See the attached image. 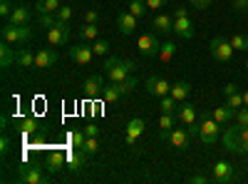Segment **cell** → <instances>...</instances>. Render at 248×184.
Wrapping results in <instances>:
<instances>
[{
	"instance_id": "51",
	"label": "cell",
	"mask_w": 248,
	"mask_h": 184,
	"mask_svg": "<svg viewBox=\"0 0 248 184\" xmlns=\"http://www.w3.org/2000/svg\"><path fill=\"white\" fill-rule=\"evenodd\" d=\"M8 150H10V137H8V134H3V139H0V152L8 154Z\"/></svg>"
},
{
	"instance_id": "16",
	"label": "cell",
	"mask_w": 248,
	"mask_h": 184,
	"mask_svg": "<svg viewBox=\"0 0 248 184\" xmlns=\"http://www.w3.org/2000/svg\"><path fill=\"white\" fill-rule=\"evenodd\" d=\"M137 20H139V17H134L129 10H122V13L117 15V28H119V33H122V35H132V33L137 30Z\"/></svg>"
},
{
	"instance_id": "35",
	"label": "cell",
	"mask_w": 248,
	"mask_h": 184,
	"mask_svg": "<svg viewBox=\"0 0 248 184\" xmlns=\"http://www.w3.org/2000/svg\"><path fill=\"white\" fill-rule=\"evenodd\" d=\"M174 55H176V45L174 43H164L161 45V50H159V60H161V63H169Z\"/></svg>"
},
{
	"instance_id": "24",
	"label": "cell",
	"mask_w": 248,
	"mask_h": 184,
	"mask_svg": "<svg viewBox=\"0 0 248 184\" xmlns=\"http://www.w3.org/2000/svg\"><path fill=\"white\" fill-rule=\"evenodd\" d=\"M169 95H171V97H174L176 102H184L186 97L191 95V85L186 83V80H181V83H174V85H171V92H169Z\"/></svg>"
},
{
	"instance_id": "11",
	"label": "cell",
	"mask_w": 248,
	"mask_h": 184,
	"mask_svg": "<svg viewBox=\"0 0 248 184\" xmlns=\"http://www.w3.org/2000/svg\"><path fill=\"white\" fill-rule=\"evenodd\" d=\"M17 179L23 182V184H47V182H50V177L43 174V169L32 167V165H23V167H20Z\"/></svg>"
},
{
	"instance_id": "53",
	"label": "cell",
	"mask_w": 248,
	"mask_h": 184,
	"mask_svg": "<svg viewBox=\"0 0 248 184\" xmlns=\"http://www.w3.org/2000/svg\"><path fill=\"white\" fill-rule=\"evenodd\" d=\"M174 17H189V8H174Z\"/></svg>"
},
{
	"instance_id": "29",
	"label": "cell",
	"mask_w": 248,
	"mask_h": 184,
	"mask_svg": "<svg viewBox=\"0 0 248 184\" xmlns=\"http://www.w3.org/2000/svg\"><path fill=\"white\" fill-rule=\"evenodd\" d=\"M35 10L40 13V15H43V13H57L60 10V0H37V3H35Z\"/></svg>"
},
{
	"instance_id": "14",
	"label": "cell",
	"mask_w": 248,
	"mask_h": 184,
	"mask_svg": "<svg viewBox=\"0 0 248 184\" xmlns=\"http://www.w3.org/2000/svg\"><path fill=\"white\" fill-rule=\"evenodd\" d=\"M57 60H60V55H57L52 48H43V50H37V52H35V67H40V70L55 67V65H57Z\"/></svg>"
},
{
	"instance_id": "50",
	"label": "cell",
	"mask_w": 248,
	"mask_h": 184,
	"mask_svg": "<svg viewBox=\"0 0 248 184\" xmlns=\"http://www.w3.org/2000/svg\"><path fill=\"white\" fill-rule=\"evenodd\" d=\"M189 182H191V184H206V182H211V177H206V174H194V177H189Z\"/></svg>"
},
{
	"instance_id": "54",
	"label": "cell",
	"mask_w": 248,
	"mask_h": 184,
	"mask_svg": "<svg viewBox=\"0 0 248 184\" xmlns=\"http://www.w3.org/2000/svg\"><path fill=\"white\" fill-rule=\"evenodd\" d=\"M243 105L248 107V90H243Z\"/></svg>"
},
{
	"instance_id": "37",
	"label": "cell",
	"mask_w": 248,
	"mask_h": 184,
	"mask_svg": "<svg viewBox=\"0 0 248 184\" xmlns=\"http://www.w3.org/2000/svg\"><path fill=\"white\" fill-rule=\"evenodd\" d=\"M231 45H233V50L248 52V35H233L231 37Z\"/></svg>"
},
{
	"instance_id": "31",
	"label": "cell",
	"mask_w": 248,
	"mask_h": 184,
	"mask_svg": "<svg viewBox=\"0 0 248 184\" xmlns=\"http://www.w3.org/2000/svg\"><path fill=\"white\" fill-rule=\"evenodd\" d=\"M67 139H70V147L82 150V145H85L87 134H85V130H75V132H70V134H67Z\"/></svg>"
},
{
	"instance_id": "10",
	"label": "cell",
	"mask_w": 248,
	"mask_h": 184,
	"mask_svg": "<svg viewBox=\"0 0 248 184\" xmlns=\"http://www.w3.org/2000/svg\"><path fill=\"white\" fill-rule=\"evenodd\" d=\"M77 65H90L92 63V57H94V50H92V45L90 43H85V40H79V43H75L72 48H70V52H67Z\"/></svg>"
},
{
	"instance_id": "20",
	"label": "cell",
	"mask_w": 248,
	"mask_h": 184,
	"mask_svg": "<svg viewBox=\"0 0 248 184\" xmlns=\"http://www.w3.org/2000/svg\"><path fill=\"white\" fill-rule=\"evenodd\" d=\"M30 8L28 5H15L13 8V13H10V17H8V23H13V25H28L30 23Z\"/></svg>"
},
{
	"instance_id": "23",
	"label": "cell",
	"mask_w": 248,
	"mask_h": 184,
	"mask_svg": "<svg viewBox=\"0 0 248 184\" xmlns=\"http://www.w3.org/2000/svg\"><path fill=\"white\" fill-rule=\"evenodd\" d=\"M85 159H87V154H85V152L72 147V150L67 152V169H72V172L82 169V165H85Z\"/></svg>"
},
{
	"instance_id": "46",
	"label": "cell",
	"mask_w": 248,
	"mask_h": 184,
	"mask_svg": "<svg viewBox=\"0 0 248 184\" xmlns=\"http://www.w3.org/2000/svg\"><path fill=\"white\" fill-rule=\"evenodd\" d=\"M85 23H99V13L97 10H85Z\"/></svg>"
},
{
	"instance_id": "55",
	"label": "cell",
	"mask_w": 248,
	"mask_h": 184,
	"mask_svg": "<svg viewBox=\"0 0 248 184\" xmlns=\"http://www.w3.org/2000/svg\"><path fill=\"white\" fill-rule=\"evenodd\" d=\"M246 72H248V60H246Z\"/></svg>"
},
{
	"instance_id": "21",
	"label": "cell",
	"mask_w": 248,
	"mask_h": 184,
	"mask_svg": "<svg viewBox=\"0 0 248 184\" xmlns=\"http://www.w3.org/2000/svg\"><path fill=\"white\" fill-rule=\"evenodd\" d=\"M144 119H132L129 125H127V134H124V139H127V145H134V142L144 134Z\"/></svg>"
},
{
	"instance_id": "5",
	"label": "cell",
	"mask_w": 248,
	"mask_h": 184,
	"mask_svg": "<svg viewBox=\"0 0 248 184\" xmlns=\"http://www.w3.org/2000/svg\"><path fill=\"white\" fill-rule=\"evenodd\" d=\"M30 37H32V30L28 25H13V23H8L3 28V40H5V43H10V45L28 43Z\"/></svg>"
},
{
	"instance_id": "6",
	"label": "cell",
	"mask_w": 248,
	"mask_h": 184,
	"mask_svg": "<svg viewBox=\"0 0 248 184\" xmlns=\"http://www.w3.org/2000/svg\"><path fill=\"white\" fill-rule=\"evenodd\" d=\"M137 48H139V52H141L144 57H159L161 43H159L156 33H144V35H139V40H137Z\"/></svg>"
},
{
	"instance_id": "41",
	"label": "cell",
	"mask_w": 248,
	"mask_h": 184,
	"mask_svg": "<svg viewBox=\"0 0 248 184\" xmlns=\"http://www.w3.org/2000/svg\"><path fill=\"white\" fill-rule=\"evenodd\" d=\"M60 23H70V17H72V8L70 5H60V10L55 13Z\"/></svg>"
},
{
	"instance_id": "4",
	"label": "cell",
	"mask_w": 248,
	"mask_h": 184,
	"mask_svg": "<svg viewBox=\"0 0 248 184\" xmlns=\"http://www.w3.org/2000/svg\"><path fill=\"white\" fill-rule=\"evenodd\" d=\"M209 52H211V57L216 60V63H231V57H233V45H231V40H226V37L218 35V37L211 40Z\"/></svg>"
},
{
	"instance_id": "27",
	"label": "cell",
	"mask_w": 248,
	"mask_h": 184,
	"mask_svg": "<svg viewBox=\"0 0 248 184\" xmlns=\"http://www.w3.org/2000/svg\"><path fill=\"white\" fill-rule=\"evenodd\" d=\"M159 110H161V112H167V115H176L179 102H176L171 95H164V97H159Z\"/></svg>"
},
{
	"instance_id": "47",
	"label": "cell",
	"mask_w": 248,
	"mask_h": 184,
	"mask_svg": "<svg viewBox=\"0 0 248 184\" xmlns=\"http://www.w3.org/2000/svg\"><path fill=\"white\" fill-rule=\"evenodd\" d=\"M233 10L241 13V15L248 13V0H233Z\"/></svg>"
},
{
	"instance_id": "34",
	"label": "cell",
	"mask_w": 248,
	"mask_h": 184,
	"mask_svg": "<svg viewBox=\"0 0 248 184\" xmlns=\"http://www.w3.org/2000/svg\"><path fill=\"white\" fill-rule=\"evenodd\" d=\"M117 85H119L122 95H129V92H134V90L139 87V80H137L134 75H129L127 80H122V83H117Z\"/></svg>"
},
{
	"instance_id": "38",
	"label": "cell",
	"mask_w": 248,
	"mask_h": 184,
	"mask_svg": "<svg viewBox=\"0 0 248 184\" xmlns=\"http://www.w3.org/2000/svg\"><path fill=\"white\" fill-rule=\"evenodd\" d=\"M97 150H99L97 137H87V139H85V145H82V152H85V154L90 157V154H97Z\"/></svg>"
},
{
	"instance_id": "17",
	"label": "cell",
	"mask_w": 248,
	"mask_h": 184,
	"mask_svg": "<svg viewBox=\"0 0 248 184\" xmlns=\"http://www.w3.org/2000/svg\"><path fill=\"white\" fill-rule=\"evenodd\" d=\"M82 90H85V95L90 100H97L102 95V90H105V83H102V75H90L85 80V85H82Z\"/></svg>"
},
{
	"instance_id": "15",
	"label": "cell",
	"mask_w": 248,
	"mask_h": 184,
	"mask_svg": "<svg viewBox=\"0 0 248 184\" xmlns=\"http://www.w3.org/2000/svg\"><path fill=\"white\" fill-rule=\"evenodd\" d=\"M152 28H154L156 35H169V33H174V15H164V13L154 15Z\"/></svg>"
},
{
	"instance_id": "28",
	"label": "cell",
	"mask_w": 248,
	"mask_h": 184,
	"mask_svg": "<svg viewBox=\"0 0 248 184\" xmlns=\"http://www.w3.org/2000/svg\"><path fill=\"white\" fill-rule=\"evenodd\" d=\"M67 162V154H62V152H52V154H47V169L50 172H57V169H62V165Z\"/></svg>"
},
{
	"instance_id": "40",
	"label": "cell",
	"mask_w": 248,
	"mask_h": 184,
	"mask_svg": "<svg viewBox=\"0 0 248 184\" xmlns=\"http://www.w3.org/2000/svg\"><path fill=\"white\" fill-rule=\"evenodd\" d=\"M226 105L233 107V110L243 107V92H233V95H229V97H226Z\"/></svg>"
},
{
	"instance_id": "43",
	"label": "cell",
	"mask_w": 248,
	"mask_h": 184,
	"mask_svg": "<svg viewBox=\"0 0 248 184\" xmlns=\"http://www.w3.org/2000/svg\"><path fill=\"white\" fill-rule=\"evenodd\" d=\"M57 23V15H52V13H43V15H40V25H43V28H52Z\"/></svg>"
},
{
	"instance_id": "33",
	"label": "cell",
	"mask_w": 248,
	"mask_h": 184,
	"mask_svg": "<svg viewBox=\"0 0 248 184\" xmlns=\"http://www.w3.org/2000/svg\"><path fill=\"white\" fill-rule=\"evenodd\" d=\"M97 35H99V28L94 23H85L79 28V37L82 40H97Z\"/></svg>"
},
{
	"instance_id": "42",
	"label": "cell",
	"mask_w": 248,
	"mask_h": 184,
	"mask_svg": "<svg viewBox=\"0 0 248 184\" xmlns=\"http://www.w3.org/2000/svg\"><path fill=\"white\" fill-rule=\"evenodd\" d=\"M236 125H241V127H248V107H246V105L236 110Z\"/></svg>"
},
{
	"instance_id": "19",
	"label": "cell",
	"mask_w": 248,
	"mask_h": 184,
	"mask_svg": "<svg viewBox=\"0 0 248 184\" xmlns=\"http://www.w3.org/2000/svg\"><path fill=\"white\" fill-rule=\"evenodd\" d=\"M211 117L218 122V125H231V122L236 119V110L229 107V105H221V107H214Z\"/></svg>"
},
{
	"instance_id": "30",
	"label": "cell",
	"mask_w": 248,
	"mask_h": 184,
	"mask_svg": "<svg viewBox=\"0 0 248 184\" xmlns=\"http://www.w3.org/2000/svg\"><path fill=\"white\" fill-rule=\"evenodd\" d=\"M119 97H122V90H119L117 83H109L105 90H102V100H105V102H117Z\"/></svg>"
},
{
	"instance_id": "8",
	"label": "cell",
	"mask_w": 248,
	"mask_h": 184,
	"mask_svg": "<svg viewBox=\"0 0 248 184\" xmlns=\"http://www.w3.org/2000/svg\"><path fill=\"white\" fill-rule=\"evenodd\" d=\"M70 35H72V28H70V23H57L47 30V40H50V45H67L70 43Z\"/></svg>"
},
{
	"instance_id": "32",
	"label": "cell",
	"mask_w": 248,
	"mask_h": 184,
	"mask_svg": "<svg viewBox=\"0 0 248 184\" xmlns=\"http://www.w3.org/2000/svg\"><path fill=\"white\" fill-rule=\"evenodd\" d=\"M134 17H144V15H147V0H132V3H129V8H127Z\"/></svg>"
},
{
	"instance_id": "36",
	"label": "cell",
	"mask_w": 248,
	"mask_h": 184,
	"mask_svg": "<svg viewBox=\"0 0 248 184\" xmlns=\"http://www.w3.org/2000/svg\"><path fill=\"white\" fill-rule=\"evenodd\" d=\"M17 125H20V132L23 134H32L37 130V119L35 117H25V119H20Z\"/></svg>"
},
{
	"instance_id": "52",
	"label": "cell",
	"mask_w": 248,
	"mask_h": 184,
	"mask_svg": "<svg viewBox=\"0 0 248 184\" xmlns=\"http://www.w3.org/2000/svg\"><path fill=\"white\" fill-rule=\"evenodd\" d=\"M233 92H238V87L233 85V83H229V85H223V95L229 97V95H233Z\"/></svg>"
},
{
	"instance_id": "25",
	"label": "cell",
	"mask_w": 248,
	"mask_h": 184,
	"mask_svg": "<svg viewBox=\"0 0 248 184\" xmlns=\"http://www.w3.org/2000/svg\"><path fill=\"white\" fill-rule=\"evenodd\" d=\"M174 125H176V115L161 112V117H159V132H161V139H167V134L174 130Z\"/></svg>"
},
{
	"instance_id": "7",
	"label": "cell",
	"mask_w": 248,
	"mask_h": 184,
	"mask_svg": "<svg viewBox=\"0 0 248 184\" xmlns=\"http://www.w3.org/2000/svg\"><path fill=\"white\" fill-rule=\"evenodd\" d=\"M191 130L189 127H174L169 134H167V139H169V145L174 147V150H179V152H186V150H189L191 147Z\"/></svg>"
},
{
	"instance_id": "9",
	"label": "cell",
	"mask_w": 248,
	"mask_h": 184,
	"mask_svg": "<svg viewBox=\"0 0 248 184\" xmlns=\"http://www.w3.org/2000/svg\"><path fill=\"white\" fill-rule=\"evenodd\" d=\"M236 179V167L231 162H216L214 165V172H211V182L216 184H231Z\"/></svg>"
},
{
	"instance_id": "44",
	"label": "cell",
	"mask_w": 248,
	"mask_h": 184,
	"mask_svg": "<svg viewBox=\"0 0 248 184\" xmlns=\"http://www.w3.org/2000/svg\"><path fill=\"white\" fill-rule=\"evenodd\" d=\"M85 134H87V137H97V134H99L97 122H87V125H85Z\"/></svg>"
},
{
	"instance_id": "12",
	"label": "cell",
	"mask_w": 248,
	"mask_h": 184,
	"mask_svg": "<svg viewBox=\"0 0 248 184\" xmlns=\"http://www.w3.org/2000/svg\"><path fill=\"white\" fill-rule=\"evenodd\" d=\"M144 87H147V92L154 95V97H164V95H169V92H171V83H169L167 77H161V75H152V77H147Z\"/></svg>"
},
{
	"instance_id": "48",
	"label": "cell",
	"mask_w": 248,
	"mask_h": 184,
	"mask_svg": "<svg viewBox=\"0 0 248 184\" xmlns=\"http://www.w3.org/2000/svg\"><path fill=\"white\" fill-rule=\"evenodd\" d=\"M167 3H169V0H147V8H152V10H161Z\"/></svg>"
},
{
	"instance_id": "45",
	"label": "cell",
	"mask_w": 248,
	"mask_h": 184,
	"mask_svg": "<svg viewBox=\"0 0 248 184\" xmlns=\"http://www.w3.org/2000/svg\"><path fill=\"white\" fill-rule=\"evenodd\" d=\"M191 3V8H196V10H206V8H211V0H189Z\"/></svg>"
},
{
	"instance_id": "39",
	"label": "cell",
	"mask_w": 248,
	"mask_h": 184,
	"mask_svg": "<svg viewBox=\"0 0 248 184\" xmlns=\"http://www.w3.org/2000/svg\"><path fill=\"white\" fill-rule=\"evenodd\" d=\"M109 40H94L92 43V50H94V55H107L109 52Z\"/></svg>"
},
{
	"instance_id": "26",
	"label": "cell",
	"mask_w": 248,
	"mask_h": 184,
	"mask_svg": "<svg viewBox=\"0 0 248 184\" xmlns=\"http://www.w3.org/2000/svg\"><path fill=\"white\" fill-rule=\"evenodd\" d=\"M15 55H17V52H13L10 43H5V40H3V45H0V65L10 67V65L15 63Z\"/></svg>"
},
{
	"instance_id": "3",
	"label": "cell",
	"mask_w": 248,
	"mask_h": 184,
	"mask_svg": "<svg viewBox=\"0 0 248 184\" xmlns=\"http://www.w3.org/2000/svg\"><path fill=\"white\" fill-rule=\"evenodd\" d=\"M134 63L132 60H122V57H107L105 60V75L109 77V83H122V80H127L132 72H134Z\"/></svg>"
},
{
	"instance_id": "22",
	"label": "cell",
	"mask_w": 248,
	"mask_h": 184,
	"mask_svg": "<svg viewBox=\"0 0 248 184\" xmlns=\"http://www.w3.org/2000/svg\"><path fill=\"white\" fill-rule=\"evenodd\" d=\"M15 65H17V67H23V70L35 67V52H30L28 48H20L17 55H15Z\"/></svg>"
},
{
	"instance_id": "18",
	"label": "cell",
	"mask_w": 248,
	"mask_h": 184,
	"mask_svg": "<svg viewBox=\"0 0 248 184\" xmlns=\"http://www.w3.org/2000/svg\"><path fill=\"white\" fill-rule=\"evenodd\" d=\"M174 35L181 40H191L194 37V23L189 17H174Z\"/></svg>"
},
{
	"instance_id": "13",
	"label": "cell",
	"mask_w": 248,
	"mask_h": 184,
	"mask_svg": "<svg viewBox=\"0 0 248 184\" xmlns=\"http://www.w3.org/2000/svg\"><path fill=\"white\" fill-rule=\"evenodd\" d=\"M176 119L181 122V125H186V127H191V125H196V119H199V112H196V107L191 105V102H179V110H176Z\"/></svg>"
},
{
	"instance_id": "2",
	"label": "cell",
	"mask_w": 248,
	"mask_h": 184,
	"mask_svg": "<svg viewBox=\"0 0 248 184\" xmlns=\"http://www.w3.org/2000/svg\"><path fill=\"white\" fill-rule=\"evenodd\" d=\"M223 145L233 154H248V127L233 125L223 132Z\"/></svg>"
},
{
	"instance_id": "49",
	"label": "cell",
	"mask_w": 248,
	"mask_h": 184,
	"mask_svg": "<svg viewBox=\"0 0 248 184\" xmlns=\"http://www.w3.org/2000/svg\"><path fill=\"white\" fill-rule=\"evenodd\" d=\"M10 13H13V5L8 3V0H3V3H0V15H3V17H10Z\"/></svg>"
},
{
	"instance_id": "1",
	"label": "cell",
	"mask_w": 248,
	"mask_h": 184,
	"mask_svg": "<svg viewBox=\"0 0 248 184\" xmlns=\"http://www.w3.org/2000/svg\"><path fill=\"white\" fill-rule=\"evenodd\" d=\"M189 130H191V134H194V137H199V139L203 142V145H214V142L221 137V132H218V122L211 117V112L199 115L196 125H191Z\"/></svg>"
}]
</instances>
